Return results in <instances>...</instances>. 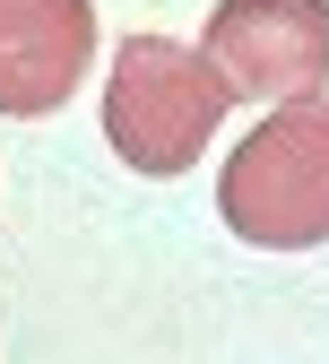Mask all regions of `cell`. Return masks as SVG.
<instances>
[{
	"mask_svg": "<svg viewBox=\"0 0 329 364\" xmlns=\"http://www.w3.org/2000/svg\"><path fill=\"white\" fill-rule=\"evenodd\" d=\"M96 61V9L87 0H0V113L43 122L78 96Z\"/></svg>",
	"mask_w": 329,
	"mask_h": 364,
	"instance_id": "obj_4",
	"label": "cell"
},
{
	"mask_svg": "<svg viewBox=\"0 0 329 364\" xmlns=\"http://www.w3.org/2000/svg\"><path fill=\"white\" fill-rule=\"evenodd\" d=\"M217 208L260 252H312L329 243V105L295 96L277 105L217 173Z\"/></svg>",
	"mask_w": 329,
	"mask_h": 364,
	"instance_id": "obj_2",
	"label": "cell"
},
{
	"mask_svg": "<svg viewBox=\"0 0 329 364\" xmlns=\"http://www.w3.org/2000/svg\"><path fill=\"white\" fill-rule=\"evenodd\" d=\"M208 61L234 96H320L329 87V0H217Z\"/></svg>",
	"mask_w": 329,
	"mask_h": 364,
	"instance_id": "obj_3",
	"label": "cell"
},
{
	"mask_svg": "<svg viewBox=\"0 0 329 364\" xmlns=\"http://www.w3.org/2000/svg\"><path fill=\"white\" fill-rule=\"evenodd\" d=\"M225 105H234V87L217 78L208 53L165 43V35H130L113 53V87H104V139L130 173L173 182L182 165H200Z\"/></svg>",
	"mask_w": 329,
	"mask_h": 364,
	"instance_id": "obj_1",
	"label": "cell"
}]
</instances>
